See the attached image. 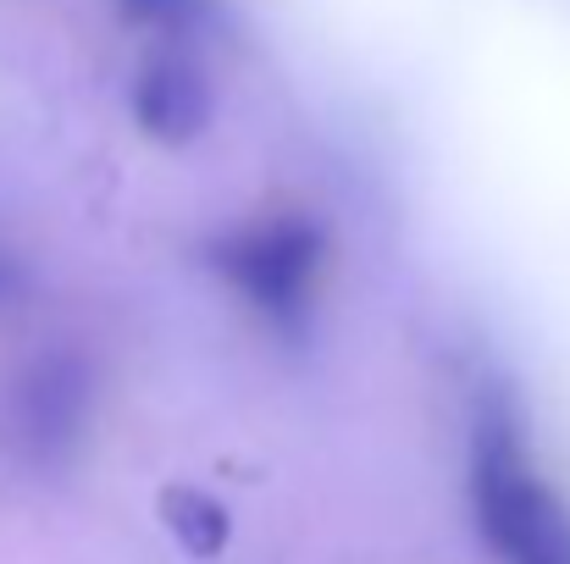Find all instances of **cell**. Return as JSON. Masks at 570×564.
Listing matches in <instances>:
<instances>
[{
  "mask_svg": "<svg viewBox=\"0 0 570 564\" xmlns=\"http://www.w3.org/2000/svg\"><path fill=\"white\" fill-rule=\"evenodd\" d=\"M134 17H145V22H156V28H178V22H189L194 6L199 0H122Z\"/></svg>",
  "mask_w": 570,
  "mask_h": 564,
  "instance_id": "6",
  "label": "cell"
},
{
  "mask_svg": "<svg viewBox=\"0 0 570 564\" xmlns=\"http://www.w3.org/2000/svg\"><path fill=\"white\" fill-rule=\"evenodd\" d=\"M11 294H17V266L0 255V299H11Z\"/></svg>",
  "mask_w": 570,
  "mask_h": 564,
  "instance_id": "7",
  "label": "cell"
},
{
  "mask_svg": "<svg viewBox=\"0 0 570 564\" xmlns=\"http://www.w3.org/2000/svg\"><path fill=\"white\" fill-rule=\"evenodd\" d=\"M471 498H476L482 537L504 564H570V509L532 471L504 409H488L476 432Z\"/></svg>",
  "mask_w": 570,
  "mask_h": 564,
  "instance_id": "1",
  "label": "cell"
},
{
  "mask_svg": "<svg viewBox=\"0 0 570 564\" xmlns=\"http://www.w3.org/2000/svg\"><path fill=\"white\" fill-rule=\"evenodd\" d=\"M134 111L145 122V133L156 139H189L194 128L205 122V83L189 61H150L139 72V89H134Z\"/></svg>",
  "mask_w": 570,
  "mask_h": 564,
  "instance_id": "4",
  "label": "cell"
},
{
  "mask_svg": "<svg viewBox=\"0 0 570 564\" xmlns=\"http://www.w3.org/2000/svg\"><path fill=\"white\" fill-rule=\"evenodd\" d=\"M83 420V366L78 360H39L11 387V437L28 454H61Z\"/></svg>",
  "mask_w": 570,
  "mask_h": 564,
  "instance_id": "3",
  "label": "cell"
},
{
  "mask_svg": "<svg viewBox=\"0 0 570 564\" xmlns=\"http://www.w3.org/2000/svg\"><path fill=\"white\" fill-rule=\"evenodd\" d=\"M161 521L173 526V537L184 543L189 560H216L227 548V509L194 487H167L161 493Z\"/></svg>",
  "mask_w": 570,
  "mask_h": 564,
  "instance_id": "5",
  "label": "cell"
},
{
  "mask_svg": "<svg viewBox=\"0 0 570 564\" xmlns=\"http://www.w3.org/2000/svg\"><path fill=\"white\" fill-rule=\"evenodd\" d=\"M216 266L227 271V283L255 310L288 321L311 299V283H316V266H322V232L311 221H299V216L261 221V227L233 232L216 249Z\"/></svg>",
  "mask_w": 570,
  "mask_h": 564,
  "instance_id": "2",
  "label": "cell"
}]
</instances>
